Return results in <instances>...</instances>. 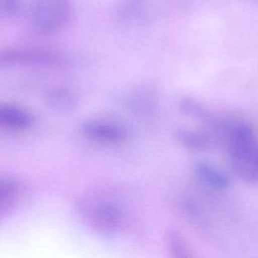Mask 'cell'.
<instances>
[{
	"mask_svg": "<svg viewBox=\"0 0 258 258\" xmlns=\"http://www.w3.org/2000/svg\"><path fill=\"white\" fill-rule=\"evenodd\" d=\"M22 182L12 174L0 172V219L8 216L23 197Z\"/></svg>",
	"mask_w": 258,
	"mask_h": 258,
	"instance_id": "cell-7",
	"label": "cell"
},
{
	"mask_svg": "<svg viewBox=\"0 0 258 258\" xmlns=\"http://www.w3.org/2000/svg\"><path fill=\"white\" fill-rule=\"evenodd\" d=\"M18 5L17 0H0V14L8 15L16 11Z\"/></svg>",
	"mask_w": 258,
	"mask_h": 258,
	"instance_id": "cell-14",
	"label": "cell"
},
{
	"mask_svg": "<svg viewBox=\"0 0 258 258\" xmlns=\"http://www.w3.org/2000/svg\"><path fill=\"white\" fill-rule=\"evenodd\" d=\"M223 135L231 166L245 181H258V136L246 123L224 124Z\"/></svg>",
	"mask_w": 258,
	"mask_h": 258,
	"instance_id": "cell-2",
	"label": "cell"
},
{
	"mask_svg": "<svg viewBox=\"0 0 258 258\" xmlns=\"http://www.w3.org/2000/svg\"><path fill=\"white\" fill-rule=\"evenodd\" d=\"M72 15L70 0H34L30 7V21L40 34L51 35L59 32Z\"/></svg>",
	"mask_w": 258,
	"mask_h": 258,
	"instance_id": "cell-3",
	"label": "cell"
},
{
	"mask_svg": "<svg viewBox=\"0 0 258 258\" xmlns=\"http://www.w3.org/2000/svg\"><path fill=\"white\" fill-rule=\"evenodd\" d=\"M81 133L88 140L103 145H120L130 136L128 127L122 122L104 117L85 120L81 125Z\"/></svg>",
	"mask_w": 258,
	"mask_h": 258,
	"instance_id": "cell-5",
	"label": "cell"
},
{
	"mask_svg": "<svg viewBox=\"0 0 258 258\" xmlns=\"http://www.w3.org/2000/svg\"><path fill=\"white\" fill-rule=\"evenodd\" d=\"M128 111L137 117H148L156 108V98L147 88H138L131 91L125 100Z\"/></svg>",
	"mask_w": 258,
	"mask_h": 258,
	"instance_id": "cell-9",
	"label": "cell"
},
{
	"mask_svg": "<svg viewBox=\"0 0 258 258\" xmlns=\"http://www.w3.org/2000/svg\"><path fill=\"white\" fill-rule=\"evenodd\" d=\"M194 173L202 184L211 189L222 190L228 187L230 183V179L227 174L207 162H199L195 164Z\"/></svg>",
	"mask_w": 258,
	"mask_h": 258,
	"instance_id": "cell-10",
	"label": "cell"
},
{
	"mask_svg": "<svg viewBox=\"0 0 258 258\" xmlns=\"http://www.w3.org/2000/svg\"><path fill=\"white\" fill-rule=\"evenodd\" d=\"M178 107L180 111L188 116H191L192 118L202 120L203 122H209L211 124L214 123L213 116L195 99H191L189 97H183L179 100Z\"/></svg>",
	"mask_w": 258,
	"mask_h": 258,
	"instance_id": "cell-12",
	"label": "cell"
},
{
	"mask_svg": "<svg viewBox=\"0 0 258 258\" xmlns=\"http://www.w3.org/2000/svg\"><path fill=\"white\" fill-rule=\"evenodd\" d=\"M174 137L179 144L192 150L207 149L211 147L214 142V135L202 130L177 129L174 133Z\"/></svg>",
	"mask_w": 258,
	"mask_h": 258,
	"instance_id": "cell-11",
	"label": "cell"
},
{
	"mask_svg": "<svg viewBox=\"0 0 258 258\" xmlns=\"http://www.w3.org/2000/svg\"><path fill=\"white\" fill-rule=\"evenodd\" d=\"M34 116L26 108L7 102H0V130L21 132L32 127Z\"/></svg>",
	"mask_w": 258,
	"mask_h": 258,
	"instance_id": "cell-6",
	"label": "cell"
},
{
	"mask_svg": "<svg viewBox=\"0 0 258 258\" xmlns=\"http://www.w3.org/2000/svg\"><path fill=\"white\" fill-rule=\"evenodd\" d=\"M165 243L167 246V250L170 255L177 258H184L192 256L190 249L188 248L187 243L183 239V237L177 233L176 231H169L166 234Z\"/></svg>",
	"mask_w": 258,
	"mask_h": 258,
	"instance_id": "cell-13",
	"label": "cell"
},
{
	"mask_svg": "<svg viewBox=\"0 0 258 258\" xmlns=\"http://www.w3.org/2000/svg\"><path fill=\"white\" fill-rule=\"evenodd\" d=\"M78 211L86 225L104 239H114L122 234L127 222L122 204L113 196L93 192L84 196Z\"/></svg>",
	"mask_w": 258,
	"mask_h": 258,
	"instance_id": "cell-1",
	"label": "cell"
},
{
	"mask_svg": "<svg viewBox=\"0 0 258 258\" xmlns=\"http://www.w3.org/2000/svg\"><path fill=\"white\" fill-rule=\"evenodd\" d=\"M44 103L53 112L70 114L79 106L77 93L66 86H53L45 92Z\"/></svg>",
	"mask_w": 258,
	"mask_h": 258,
	"instance_id": "cell-8",
	"label": "cell"
},
{
	"mask_svg": "<svg viewBox=\"0 0 258 258\" xmlns=\"http://www.w3.org/2000/svg\"><path fill=\"white\" fill-rule=\"evenodd\" d=\"M64 62L53 51L38 47H9L0 49V69L9 68H55Z\"/></svg>",
	"mask_w": 258,
	"mask_h": 258,
	"instance_id": "cell-4",
	"label": "cell"
}]
</instances>
